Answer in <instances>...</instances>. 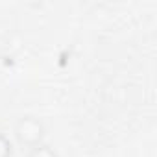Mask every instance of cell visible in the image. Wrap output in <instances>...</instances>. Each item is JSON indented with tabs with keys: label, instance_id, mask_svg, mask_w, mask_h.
<instances>
[{
	"label": "cell",
	"instance_id": "6da1fadb",
	"mask_svg": "<svg viewBox=\"0 0 157 157\" xmlns=\"http://www.w3.org/2000/svg\"><path fill=\"white\" fill-rule=\"evenodd\" d=\"M15 133H17V139L22 142V144H28V146H37L39 140L43 139V124L33 118V117H24L17 122V128H15Z\"/></svg>",
	"mask_w": 157,
	"mask_h": 157
},
{
	"label": "cell",
	"instance_id": "7a4b0ae2",
	"mask_svg": "<svg viewBox=\"0 0 157 157\" xmlns=\"http://www.w3.org/2000/svg\"><path fill=\"white\" fill-rule=\"evenodd\" d=\"M28 157H57V155H56V151L50 150L48 146H35Z\"/></svg>",
	"mask_w": 157,
	"mask_h": 157
},
{
	"label": "cell",
	"instance_id": "3957f363",
	"mask_svg": "<svg viewBox=\"0 0 157 157\" xmlns=\"http://www.w3.org/2000/svg\"><path fill=\"white\" fill-rule=\"evenodd\" d=\"M10 155H11V144L2 133H0V157H10Z\"/></svg>",
	"mask_w": 157,
	"mask_h": 157
}]
</instances>
